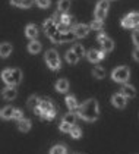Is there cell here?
<instances>
[{
  "label": "cell",
  "mask_w": 139,
  "mask_h": 154,
  "mask_svg": "<svg viewBox=\"0 0 139 154\" xmlns=\"http://www.w3.org/2000/svg\"><path fill=\"white\" fill-rule=\"evenodd\" d=\"M98 115H100V107H98V103L95 100H88L82 106L78 107V116L81 119L88 120V122L97 120Z\"/></svg>",
  "instance_id": "1"
},
{
  "label": "cell",
  "mask_w": 139,
  "mask_h": 154,
  "mask_svg": "<svg viewBox=\"0 0 139 154\" xmlns=\"http://www.w3.org/2000/svg\"><path fill=\"white\" fill-rule=\"evenodd\" d=\"M2 78L8 84V87H16L22 81V72L16 68L15 69H5L2 73Z\"/></svg>",
  "instance_id": "2"
},
{
  "label": "cell",
  "mask_w": 139,
  "mask_h": 154,
  "mask_svg": "<svg viewBox=\"0 0 139 154\" xmlns=\"http://www.w3.org/2000/svg\"><path fill=\"white\" fill-rule=\"evenodd\" d=\"M38 107H40V110H41V118L47 119V120H51V119L56 116V107H54L51 100H48V98L41 100Z\"/></svg>",
  "instance_id": "3"
},
{
  "label": "cell",
  "mask_w": 139,
  "mask_h": 154,
  "mask_svg": "<svg viewBox=\"0 0 139 154\" xmlns=\"http://www.w3.org/2000/svg\"><path fill=\"white\" fill-rule=\"evenodd\" d=\"M46 63L47 66L53 71H57L62 68V62H60V57H59V53L56 50H47L46 51Z\"/></svg>",
  "instance_id": "4"
},
{
  "label": "cell",
  "mask_w": 139,
  "mask_h": 154,
  "mask_svg": "<svg viewBox=\"0 0 139 154\" xmlns=\"http://www.w3.org/2000/svg\"><path fill=\"white\" fill-rule=\"evenodd\" d=\"M111 78H113V81L120 84L128 82V79L130 78V69L128 66H119L111 72Z\"/></svg>",
  "instance_id": "5"
},
{
  "label": "cell",
  "mask_w": 139,
  "mask_h": 154,
  "mask_svg": "<svg viewBox=\"0 0 139 154\" xmlns=\"http://www.w3.org/2000/svg\"><path fill=\"white\" fill-rule=\"evenodd\" d=\"M108 8H110L108 0H100L97 3V9H95V19L103 21L105 18V15H107V12H108Z\"/></svg>",
  "instance_id": "6"
},
{
  "label": "cell",
  "mask_w": 139,
  "mask_h": 154,
  "mask_svg": "<svg viewBox=\"0 0 139 154\" xmlns=\"http://www.w3.org/2000/svg\"><path fill=\"white\" fill-rule=\"evenodd\" d=\"M122 25L125 28H132V26H139V13L138 12H132L126 15L122 19Z\"/></svg>",
  "instance_id": "7"
},
{
  "label": "cell",
  "mask_w": 139,
  "mask_h": 154,
  "mask_svg": "<svg viewBox=\"0 0 139 154\" xmlns=\"http://www.w3.org/2000/svg\"><path fill=\"white\" fill-rule=\"evenodd\" d=\"M44 31H46V35L47 37H51L53 34H56L59 29H57V24L51 19V18H48L47 21H44Z\"/></svg>",
  "instance_id": "8"
},
{
  "label": "cell",
  "mask_w": 139,
  "mask_h": 154,
  "mask_svg": "<svg viewBox=\"0 0 139 154\" xmlns=\"http://www.w3.org/2000/svg\"><path fill=\"white\" fill-rule=\"evenodd\" d=\"M126 101H128V98L122 93H116V94H113V97H111V103L117 109H123V107L126 106Z\"/></svg>",
  "instance_id": "9"
},
{
  "label": "cell",
  "mask_w": 139,
  "mask_h": 154,
  "mask_svg": "<svg viewBox=\"0 0 139 154\" xmlns=\"http://www.w3.org/2000/svg\"><path fill=\"white\" fill-rule=\"evenodd\" d=\"M89 25H85V24H78L75 25V28H73V32H75V37H79V38H82V37H86L88 34H89Z\"/></svg>",
  "instance_id": "10"
},
{
  "label": "cell",
  "mask_w": 139,
  "mask_h": 154,
  "mask_svg": "<svg viewBox=\"0 0 139 154\" xmlns=\"http://www.w3.org/2000/svg\"><path fill=\"white\" fill-rule=\"evenodd\" d=\"M105 56L104 51H98V50H89L88 53H86V57H88V60L89 62H92V63H98L100 60L103 59Z\"/></svg>",
  "instance_id": "11"
},
{
  "label": "cell",
  "mask_w": 139,
  "mask_h": 154,
  "mask_svg": "<svg viewBox=\"0 0 139 154\" xmlns=\"http://www.w3.org/2000/svg\"><path fill=\"white\" fill-rule=\"evenodd\" d=\"M120 93L125 95L126 98H135V97H136V90H135V87L128 85V84H125V85L122 87V91H120Z\"/></svg>",
  "instance_id": "12"
},
{
  "label": "cell",
  "mask_w": 139,
  "mask_h": 154,
  "mask_svg": "<svg viewBox=\"0 0 139 154\" xmlns=\"http://www.w3.org/2000/svg\"><path fill=\"white\" fill-rule=\"evenodd\" d=\"M16 95H18V91L15 90V87H6L2 91V97L5 100H13V98H16Z\"/></svg>",
  "instance_id": "13"
},
{
  "label": "cell",
  "mask_w": 139,
  "mask_h": 154,
  "mask_svg": "<svg viewBox=\"0 0 139 154\" xmlns=\"http://www.w3.org/2000/svg\"><path fill=\"white\" fill-rule=\"evenodd\" d=\"M25 35L28 37V38H31V40H35V38L38 37V28H37V25H34V24L26 25V28H25Z\"/></svg>",
  "instance_id": "14"
},
{
  "label": "cell",
  "mask_w": 139,
  "mask_h": 154,
  "mask_svg": "<svg viewBox=\"0 0 139 154\" xmlns=\"http://www.w3.org/2000/svg\"><path fill=\"white\" fill-rule=\"evenodd\" d=\"M11 53H12V44L11 43H2V44H0V57L6 59V57H9Z\"/></svg>",
  "instance_id": "15"
},
{
  "label": "cell",
  "mask_w": 139,
  "mask_h": 154,
  "mask_svg": "<svg viewBox=\"0 0 139 154\" xmlns=\"http://www.w3.org/2000/svg\"><path fill=\"white\" fill-rule=\"evenodd\" d=\"M28 51H29L31 54H37V53H40V51H41V43H40V41H37V40H32V41L28 44Z\"/></svg>",
  "instance_id": "16"
},
{
  "label": "cell",
  "mask_w": 139,
  "mask_h": 154,
  "mask_svg": "<svg viewBox=\"0 0 139 154\" xmlns=\"http://www.w3.org/2000/svg\"><path fill=\"white\" fill-rule=\"evenodd\" d=\"M69 90V82L68 79H59L56 82V91L57 93H66Z\"/></svg>",
  "instance_id": "17"
},
{
  "label": "cell",
  "mask_w": 139,
  "mask_h": 154,
  "mask_svg": "<svg viewBox=\"0 0 139 154\" xmlns=\"http://www.w3.org/2000/svg\"><path fill=\"white\" fill-rule=\"evenodd\" d=\"M18 128L19 131H22V132H28V131L31 129V120L29 119H21V120H18Z\"/></svg>",
  "instance_id": "18"
},
{
  "label": "cell",
  "mask_w": 139,
  "mask_h": 154,
  "mask_svg": "<svg viewBox=\"0 0 139 154\" xmlns=\"http://www.w3.org/2000/svg\"><path fill=\"white\" fill-rule=\"evenodd\" d=\"M66 106L69 107V110H78L79 103H78V100L73 95H68L66 97Z\"/></svg>",
  "instance_id": "19"
},
{
  "label": "cell",
  "mask_w": 139,
  "mask_h": 154,
  "mask_svg": "<svg viewBox=\"0 0 139 154\" xmlns=\"http://www.w3.org/2000/svg\"><path fill=\"white\" fill-rule=\"evenodd\" d=\"M101 47H103V51H104V53H110V51L114 48V43H113V40H110V38L107 37L104 41L101 43Z\"/></svg>",
  "instance_id": "20"
},
{
  "label": "cell",
  "mask_w": 139,
  "mask_h": 154,
  "mask_svg": "<svg viewBox=\"0 0 139 154\" xmlns=\"http://www.w3.org/2000/svg\"><path fill=\"white\" fill-rule=\"evenodd\" d=\"M11 3L13 6H18V8H29L32 5V0H11Z\"/></svg>",
  "instance_id": "21"
},
{
  "label": "cell",
  "mask_w": 139,
  "mask_h": 154,
  "mask_svg": "<svg viewBox=\"0 0 139 154\" xmlns=\"http://www.w3.org/2000/svg\"><path fill=\"white\" fill-rule=\"evenodd\" d=\"M13 112H15V109L12 106H6L0 113H2V118L3 119H12L13 118Z\"/></svg>",
  "instance_id": "22"
},
{
  "label": "cell",
  "mask_w": 139,
  "mask_h": 154,
  "mask_svg": "<svg viewBox=\"0 0 139 154\" xmlns=\"http://www.w3.org/2000/svg\"><path fill=\"white\" fill-rule=\"evenodd\" d=\"M69 8H70V0H59V3H57L59 12H66Z\"/></svg>",
  "instance_id": "23"
},
{
  "label": "cell",
  "mask_w": 139,
  "mask_h": 154,
  "mask_svg": "<svg viewBox=\"0 0 139 154\" xmlns=\"http://www.w3.org/2000/svg\"><path fill=\"white\" fill-rule=\"evenodd\" d=\"M92 75H94V78L101 79V78H104L105 76V69L104 68H101V66H97V68H94Z\"/></svg>",
  "instance_id": "24"
},
{
  "label": "cell",
  "mask_w": 139,
  "mask_h": 154,
  "mask_svg": "<svg viewBox=\"0 0 139 154\" xmlns=\"http://www.w3.org/2000/svg\"><path fill=\"white\" fill-rule=\"evenodd\" d=\"M62 122H65V123H69V125H75V122H76V115L75 113H66L65 116H63V120Z\"/></svg>",
  "instance_id": "25"
},
{
  "label": "cell",
  "mask_w": 139,
  "mask_h": 154,
  "mask_svg": "<svg viewBox=\"0 0 139 154\" xmlns=\"http://www.w3.org/2000/svg\"><path fill=\"white\" fill-rule=\"evenodd\" d=\"M66 60L69 62L70 65H76V63L79 62V57H78V56H76V54H75L72 50H69V51L66 53Z\"/></svg>",
  "instance_id": "26"
},
{
  "label": "cell",
  "mask_w": 139,
  "mask_h": 154,
  "mask_svg": "<svg viewBox=\"0 0 139 154\" xmlns=\"http://www.w3.org/2000/svg\"><path fill=\"white\" fill-rule=\"evenodd\" d=\"M38 106H40V98H38L37 95H31V97L28 98V107L34 110L35 107H38Z\"/></svg>",
  "instance_id": "27"
},
{
  "label": "cell",
  "mask_w": 139,
  "mask_h": 154,
  "mask_svg": "<svg viewBox=\"0 0 139 154\" xmlns=\"http://www.w3.org/2000/svg\"><path fill=\"white\" fill-rule=\"evenodd\" d=\"M75 38V32L73 31H66V32H62V43H69Z\"/></svg>",
  "instance_id": "28"
},
{
  "label": "cell",
  "mask_w": 139,
  "mask_h": 154,
  "mask_svg": "<svg viewBox=\"0 0 139 154\" xmlns=\"http://www.w3.org/2000/svg\"><path fill=\"white\" fill-rule=\"evenodd\" d=\"M103 26H104V24H103V21H100V19H94L92 22H91V25H89V28L94 29V31H101Z\"/></svg>",
  "instance_id": "29"
},
{
  "label": "cell",
  "mask_w": 139,
  "mask_h": 154,
  "mask_svg": "<svg viewBox=\"0 0 139 154\" xmlns=\"http://www.w3.org/2000/svg\"><path fill=\"white\" fill-rule=\"evenodd\" d=\"M72 51H73L78 57H81V56L85 54V48H83V46H81V44H75V46L72 47Z\"/></svg>",
  "instance_id": "30"
},
{
  "label": "cell",
  "mask_w": 139,
  "mask_h": 154,
  "mask_svg": "<svg viewBox=\"0 0 139 154\" xmlns=\"http://www.w3.org/2000/svg\"><path fill=\"white\" fill-rule=\"evenodd\" d=\"M70 137H72V138H75V140H76V138H81L82 137L81 128H78V126H75V125H73V126H72V129H70Z\"/></svg>",
  "instance_id": "31"
},
{
  "label": "cell",
  "mask_w": 139,
  "mask_h": 154,
  "mask_svg": "<svg viewBox=\"0 0 139 154\" xmlns=\"http://www.w3.org/2000/svg\"><path fill=\"white\" fill-rule=\"evenodd\" d=\"M72 22H73V18H72L70 15H68V13H63V15H62V18H60V24H63V25L68 26V25H70Z\"/></svg>",
  "instance_id": "32"
},
{
  "label": "cell",
  "mask_w": 139,
  "mask_h": 154,
  "mask_svg": "<svg viewBox=\"0 0 139 154\" xmlns=\"http://www.w3.org/2000/svg\"><path fill=\"white\" fill-rule=\"evenodd\" d=\"M50 154H66V148L63 145H56L51 148V153Z\"/></svg>",
  "instance_id": "33"
},
{
  "label": "cell",
  "mask_w": 139,
  "mask_h": 154,
  "mask_svg": "<svg viewBox=\"0 0 139 154\" xmlns=\"http://www.w3.org/2000/svg\"><path fill=\"white\" fill-rule=\"evenodd\" d=\"M59 128H60V131H62V132H70V129H72V125H69V123H65V122H62Z\"/></svg>",
  "instance_id": "34"
},
{
  "label": "cell",
  "mask_w": 139,
  "mask_h": 154,
  "mask_svg": "<svg viewBox=\"0 0 139 154\" xmlns=\"http://www.w3.org/2000/svg\"><path fill=\"white\" fill-rule=\"evenodd\" d=\"M13 119H16V120H21V119H23L22 110H19V109H15V112H13Z\"/></svg>",
  "instance_id": "35"
},
{
  "label": "cell",
  "mask_w": 139,
  "mask_h": 154,
  "mask_svg": "<svg viewBox=\"0 0 139 154\" xmlns=\"http://www.w3.org/2000/svg\"><path fill=\"white\" fill-rule=\"evenodd\" d=\"M35 2L40 8H48L50 6V0H35Z\"/></svg>",
  "instance_id": "36"
},
{
  "label": "cell",
  "mask_w": 139,
  "mask_h": 154,
  "mask_svg": "<svg viewBox=\"0 0 139 154\" xmlns=\"http://www.w3.org/2000/svg\"><path fill=\"white\" fill-rule=\"evenodd\" d=\"M132 38H133V43L136 44V47H139V29L133 31V35H132Z\"/></svg>",
  "instance_id": "37"
},
{
  "label": "cell",
  "mask_w": 139,
  "mask_h": 154,
  "mask_svg": "<svg viewBox=\"0 0 139 154\" xmlns=\"http://www.w3.org/2000/svg\"><path fill=\"white\" fill-rule=\"evenodd\" d=\"M133 59L136 60V62H139V47H136L133 50Z\"/></svg>",
  "instance_id": "38"
},
{
  "label": "cell",
  "mask_w": 139,
  "mask_h": 154,
  "mask_svg": "<svg viewBox=\"0 0 139 154\" xmlns=\"http://www.w3.org/2000/svg\"><path fill=\"white\" fill-rule=\"evenodd\" d=\"M105 38H107V35H105V34H103V32H101V34H100V35L97 37V41H98V43H100V44H101V43H103V41H104Z\"/></svg>",
  "instance_id": "39"
},
{
  "label": "cell",
  "mask_w": 139,
  "mask_h": 154,
  "mask_svg": "<svg viewBox=\"0 0 139 154\" xmlns=\"http://www.w3.org/2000/svg\"><path fill=\"white\" fill-rule=\"evenodd\" d=\"M0 118H2V113H0Z\"/></svg>",
  "instance_id": "40"
}]
</instances>
